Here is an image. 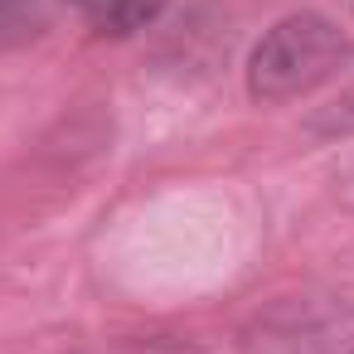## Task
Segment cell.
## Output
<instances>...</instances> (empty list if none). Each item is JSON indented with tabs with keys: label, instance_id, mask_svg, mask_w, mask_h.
Here are the masks:
<instances>
[{
	"label": "cell",
	"instance_id": "1",
	"mask_svg": "<svg viewBox=\"0 0 354 354\" xmlns=\"http://www.w3.org/2000/svg\"><path fill=\"white\" fill-rule=\"evenodd\" d=\"M344 39L330 20L320 15H291L281 20L257 49H252V64H248V88L252 97L262 102H286V97H301L310 93L315 83H325L339 64H344Z\"/></svg>",
	"mask_w": 354,
	"mask_h": 354
},
{
	"label": "cell",
	"instance_id": "2",
	"mask_svg": "<svg viewBox=\"0 0 354 354\" xmlns=\"http://www.w3.org/2000/svg\"><path fill=\"white\" fill-rule=\"evenodd\" d=\"M68 6H78L97 30L127 35V30H141V25L160 10V0H68Z\"/></svg>",
	"mask_w": 354,
	"mask_h": 354
},
{
	"label": "cell",
	"instance_id": "3",
	"mask_svg": "<svg viewBox=\"0 0 354 354\" xmlns=\"http://www.w3.org/2000/svg\"><path fill=\"white\" fill-rule=\"evenodd\" d=\"M0 6H6V0H0Z\"/></svg>",
	"mask_w": 354,
	"mask_h": 354
}]
</instances>
